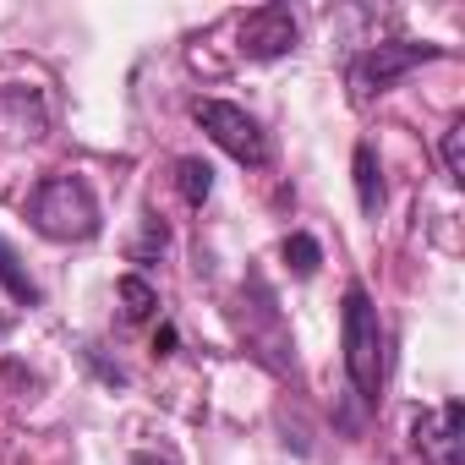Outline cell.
<instances>
[{
	"instance_id": "cell-10",
	"label": "cell",
	"mask_w": 465,
	"mask_h": 465,
	"mask_svg": "<svg viewBox=\"0 0 465 465\" xmlns=\"http://www.w3.org/2000/svg\"><path fill=\"white\" fill-rule=\"evenodd\" d=\"M115 296H121V318H126V323H143V318H153V307H159L153 285L137 280V274H126V280L115 285Z\"/></svg>"
},
{
	"instance_id": "cell-11",
	"label": "cell",
	"mask_w": 465,
	"mask_h": 465,
	"mask_svg": "<svg viewBox=\"0 0 465 465\" xmlns=\"http://www.w3.org/2000/svg\"><path fill=\"white\" fill-rule=\"evenodd\" d=\"M285 263H291V274H296V280H312V274H318V263H323V247L307 236V230H296V236H285Z\"/></svg>"
},
{
	"instance_id": "cell-3",
	"label": "cell",
	"mask_w": 465,
	"mask_h": 465,
	"mask_svg": "<svg viewBox=\"0 0 465 465\" xmlns=\"http://www.w3.org/2000/svg\"><path fill=\"white\" fill-rule=\"evenodd\" d=\"M438 55H443L438 45H372V50H361V55L345 66L351 104L367 110L372 99H383L389 88H400L405 72H416V66H427V61H438Z\"/></svg>"
},
{
	"instance_id": "cell-9",
	"label": "cell",
	"mask_w": 465,
	"mask_h": 465,
	"mask_svg": "<svg viewBox=\"0 0 465 465\" xmlns=\"http://www.w3.org/2000/svg\"><path fill=\"white\" fill-rule=\"evenodd\" d=\"M175 181H181V197H186L192 208H203V203L213 197V164L197 159V153H186V159L175 164Z\"/></svg>"
},
{
	"instance_id": "cell-2",
	"label": "cell",
	"mask_w": 465,
	"mask_h": 465,
	"mask_svg": "<svg viewBox=\"0 0 465 465\" xmlns=\"http://www.w3.org/2000/svg\"><path fill=\"white\" fill-rule=\"evenodd\" d=\"M28 219L50 242H88L99 236V197L83 175H50L28 197Z\"/></svg>"
},
{
	"instance_id": "cell-1",
	"label": "cell",
	"mask_w": 465,
	"mask_h": 465,
	"mask_svg": "<svg viewBox=\"0 0 465 465\" xmlns=\"http://www.w3.org/2000/svg\"><path fill=\"white\" fill-rule=\"evenodd\" d=\"M340 340H345V372H351V389L378 405L383 394V318L372 307V296L361 285L345 291V307H340Z\"/></svg>"
},
{
	"instance_id": "cell-8",
	"label": "cell",
	"mask_w": 465,
	"mask_h": 465,
	"mask_svg": "<svg viewBox=\"0 0 465 465\" xmlns=\"http://www.w3.org/2000/svg\"><path fill=\"white\" fill-rule=\"evenodd\" d=\"M356 203H361V213L383 208V170H378L372 143H356Z\"/></svg>"
},
{
	"instance_id": "cell-5",
	"label": "cell",
	"mask_w": 465,
	"mask_h": 465,
	"mask_svg": "<svg viewBox=\"0 0 465 465\" xmlns=\"http://www.w3.org/2000/svg\"><path fill=\"white\" fill-rule=\"evenodd\" d=\"M302 45V28L291 17V6H258L242 17V55L247 61H280Z\"/></svg>"
},
{
	"instance_id": "cell-15",
	"label": "cell",
	"mask_w": 465,
	"mask_h": 465,
	"mask_svg": "<svg viewBox=\"0 0 465 465\" xmlns=\"http://www.w3.org/2000/svg\"><path fill=\"white\" fill-rule=\"evenodd\" d=\"M6 329H12V318H6V312H0V334H6Z\"/></svg>"
},
{
	"instance_id": "cell-7",
	"label": "cell",
	"mask_w": 465,
	"mask_h": 465,
	"mask_svg": "<svg viewBox=\"0 0 465 465\" xmlns=\"http://www.w3.org/2000/svg\"><path fill=\"white\" fill-rule=\"evenodd\" d=\"M0 285H6V296H12L17 307H39V302H45V291L34 285V274L23 269V258L12 252L6 236H0Z\"/></svg>"
},
{
	"instance_id": "cell-4",
	"label": "cell",
	"mask_w": 465,
	"mask_h": 465,
	"mask_svg": "<svg viewBox=\"0 0 465 465\" xmlns=\"http://www.w3.org/2000/svg\"><path fill=\"white\" fill-rule=\"evenodd\" d=\"M192 121L236 159V164H247V170H263L269 159H274V148H269V132L258 126V115H247L242 104H230V99H197L192 104Z\"/></svg>"
},
{
	"instance_id": "cell-12",
	"label": "cell",
	"mask_w": 465,
	"mask_h": 465,
	"mask_svg": "<svg viewBox=\"0 0 465 465\" xmlns=\"http://www.w3.org/2000/svg\"><path fill=\"white\" fill-rule=\"evenodd\" d=\"M443 170H449V181H465V121H454L449 132H443Z\"/></svg>"
},
{
	"instance_id": "cell-6",
	"label": "cell",
	"mask_w": 465,
	"mask_h": 465,
	"mask_svg": "<svg viewBox=\"0 0 465 465\" xmlns=\"http://www.w3.org/2000/svg\"><path fill=\"white\" fill-rule=\"evenodd\" d=\"M460 432H465V405L449 400L443 411H421L411 438H416V454L432 460V465H460Z\"/></svg>"
},
{
	"instance_id": "cell-14",
	"label": "cell",
	"mask_w": 465,
	"mask_h": 465,
	"mask_svg": "<svg viewBox=\"0 0 465 465\" xmlns=\"http://www.w3.org/2000/svg\"><path fill=\"white\" fill-rule=\"evenodd\" d=\"M132 465H175V460H153V454H137Z\"/></svg>"
},
{
	"instance_id": "cell-13",
	"label": "cell",
	"mask_w": 465,
	"mask_h": 465,
	"mask_svg": "<svg viewBox=\"0 0 465 465\" xmlns=\"http://www.w3.org/2000/svg\"><path fill=\"white\" fill-rule=\"evenodd\" d=\"M170 345H175V329H159V340H153V351H159V356H170Z\"/></svg>"
}]
</instances>
